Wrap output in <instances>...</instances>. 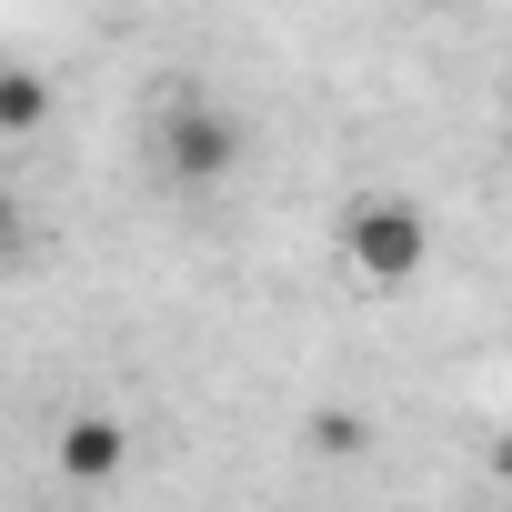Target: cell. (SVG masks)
I'll return each instance as SVG.
<instances>
[{
	"instance_id": "cell-4",
	"label": "cell",
	"mask_w": 512,
	"mask_h": 512,
	"mask_svg": "<svg viewBox=\"0 0 512 512\" xmlns=\"http://www.w3.org/2000/svg\"><path fill=\"white\" fill-rule=\"evenodd\" d=\"M31 131H51V81L0 61V141H31Z\"/></svg>"
},
{
	"instance_id": "cell-1",
	"label": "cell",
	"mask_w": 512,
	"mask_h": 512,
	"mask_svg": "<svg viewBox=\"0 0 512 512\" xmlns=\"http://www.w3.org/2000/svg\"><path fill=\"white\" fill-rule=\"evenodd\" d=\"M342 262H352L372 292H402V282L432 262V221H422V201H402V191L342 201Z\"/></svg>"
},
{
	"instance_id": "cell-7",
	"label": "cell",
	"mask_w": 512,
	"mask_h": 512,
	"mask_svg": "<svg viewBox=\"0 0 512 512\" xmlns=\"http://www.w3.org/2000/svg\"><path fill=\"white\" fill-rule=\"evenodd\" d=\"M492 472H502V482H512V432H502V442H492Z\"/></svg>"
},
{
	"instance_id": "cell-8",
	"label": "cell",
	"mask_w": 512,
	"mask_h": 512,
	"mask_svg": "<svg viewBox=\"0 0 512 512\" xmlns=\"http://www.w3.org/2000/svg\"><path fill=\"white\" fill-rule=\"evenodd\" d=\"M412 11H462V0H412Z\"/></svg>"
},
{
	"instance_id": "cell-5",
	"label": "cell",
	"mask_w": 512,
	"mask_h": 512,
	"mask_svg": "<svg viewBox=\"0 0 512 512\" xmlns=\"http://www.w3.org/2000/svg\"><path fill=\"white\" fill-rule=\"evenodd\" d=\"M312 442H322V452H362V442H372V432H362V422H352V412H322V422H312Z\"/></svg>"
},
{
	"instance_id": "cell-6",
	"label": "cell",
	"mask_w": 512,
	"mask_h": 512,
	"mask_svg": "<svg viewBox=\"0 0 512 512\" xmlns=\"http://www.w3.org/2000/svg\"><path fill=\"white\" fill-rule=\"evenodd\" d=\"M11 251H21V201L0 191V262H11Z\"/></svg>"
},
{
	"instance_id": "cell-3",
	"label": "cell",
	"mask_w": 512,
	"mask_h": 512,
	"mask_svg": "<svg viewBox=\"0 0 512 512\" xmlns=\"http://www.w3.org/2000/svg\"><path fill=\"white\" fill-rule=\"evenodd\" d=\"M51 462H61V482L101 492V482L131 472V422H121V412H71V422L51 432Z\"/></svg>"
},
{
	"instance_id": "cell-2",
	"label": "cell",
	"mask_w": 512,
	"mask_h": 512,
	"mask_svg": "<svg viewBox=\"0 0 512 512\" xmlns=\"http://www.w3.org/2000/svg\"><path fill=\"white\" fill-rule=\"evenodd\" d=\"M161 171L191 181V191L231 181V171H241V121H231L221 101H171V111H161Z\"/></svg>"
}]
</instances>
